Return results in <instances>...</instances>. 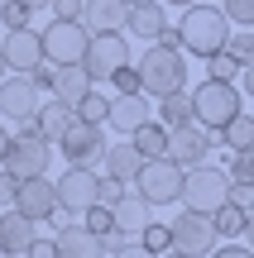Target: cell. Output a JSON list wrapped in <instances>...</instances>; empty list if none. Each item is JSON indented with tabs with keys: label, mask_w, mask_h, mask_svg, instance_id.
Returning <instances> with one entry per match:
<instances>
[{
	"label": "cell",
	"mask_w": 254,
	"mask_h": 258,
	"mask_svg": "<svg viewBox=\"0 0 254 258\" xmlns=\"http://www.w3.org/2000/svg\"><path fill=\"white\" fill-rule=\"evenodd\" d=\"M235 82L245 86V96H254V62H245V67H240V77H235Z\"/></svg>",
	"instance_id": "cell-45"
},
{
	"label": "cell",
	"mask_w": 254,
	"mask_h": 258,
	"mask_svg": "<svg viewBox=\"0 0 254 258\" xmlns=\"http://www.w3.org/2000/svg\"><path fill=\"white\" fill-rule=\"evenodd\" d=\"M38 96H43V91H38L24 72H15V77L5 72V77H0V115H5V120H15V124L19 120H34L38 105H43Z\"/></svg>",
	"instance_id": "cell-13"
},
{
	"label": "cell",
	"mask_w": 254,
	"mask_h": 258,
	"mask_svg": "<svg viewBox=\"0 0 254 258\" xmlns=\"http://www.w3.org/2000/svg\"><path fill=\"white\" fill-rule=\"evenodd\" d=\"M139 244H144V249H149V253H163V249H168V225L149 220V225H144V230H139Z\"/></svg>",
	"instance_id": "cell-35"
},
{
	"label": "cell",
	"mask_w": 254,
	"mask_h": 258,
	"mask_svg": "<svg viewBox=\"0 0 254 258\" xmlns=\"http://www.w3.org/2000/svg\"><path fill=\"white\" fill-rule=\"evenodd\" d=\"M207 258H254V253H249V249H240V244H216Z\"/></svg>",
	"instance_id": "cell-43"
},
{
	"label": "cell",
	"mask_w": 254,
	"mask_h": 258,
	"mask_svg": "<svg viewBox=\"0 0 254 258\" xmlns=\"http://www.w3.org/2000/svg\"><path fill=\"white\" fill-rule=\"evenodd\" d=\"M48 163H53V139L38 134L34 120H19L15 134H10V153H5V172L15 177V182H24V177H48Z\"/></svg>",
	"instance_id": "cell-3"
},
{
	"label": "cell",
	"mask_w": 254,
	"mask_h": 258,
	"mask_svg": "<svg viewBox=\"0 0 254 258\" xmlns=\"http://www.w3.org/2000/svg\"><path fill=\"white\" fill-rule=\"evenodd\" d=\"M226 53L235 57L240 67L254 62V29H230V34H226Z\"/></svg>",
	"instance_id": "cell-31"
},
{
	"label": "cell",
	"mask_w": 254,
	"mask_h": 258,
	"mask_svg": "<svg viewBox=\"0 0 254 258\" xmlns=\"http://www.w3.org/2000/svg\"><path fill=\"white\" fill-rule=\"evenodd\" d=\"M19 5H29V10H48V0H19Z\"/></svg>",
	"instance_id": "cell-49"
},
{
	"label": "cell",
	"mask_w": 254,
	"mask_h": 258,
	"mask_svg": "<svg viewBox=\"0 0 254 258\" xmlns=\"http://www.w3.org/2000/svg\"><path fill=\"white\" fill-rule=\"evenodd\" d=\"M125 5H139V0H125Z\"/></svg>",
	"instance_id": "cell-52"
},
{
	"label": "cell",
	"mask_w": 254,
	"mask_h": 258,
	"mask_svg": "<svg viewBox=\"0 0 254 258\" xmlns=\"http://www.w3.org/2000/svg\"><path fill=\"white\" fill-rule=\"evenodd\" d=\"M125 29H130V38H139V43H159V38L168 34V5H163V0H139V5H130Z\"/></svg>",
	"instance_id": "cell-16"
},
{
	"label": "cell",
	"mask_w": 254,
	"mask_h": 258,
	"mask_svg": "<svg viewBox=\"0 0 254 258\" xmlns=\"http://www.w3.org/2000/svg\"><path fill=\"white\" fill-rule=\"evenodd\" d=\"M86 38H91V29L82 19H53L43 29V57L53 67H77L86 53Z\"/></svg>",
	"instance_id": "cell-9"
},
{
	"label": "cell",
	"mask_w": 254,
	"mask_h": 258,
	"mask_svg": "<svg viewBox=\"0 0 254 258\" xmlns=\"http://www.w3.org/2000/svg\"><path fill=\"white\" fill-rule=\"evenodd\" d=\"M5 153H10V129L0 124V163H5Z\"/></svg>",
	"instance_id": "cell-47"
},
{
	"label": "cell",
	"mask_w": 254,
	"mask_h": 258,
	"mask_svg": "<svg viewBox=\"0 0 254 258\" xmlns=\"http://www.w3.org/2000/svg\"><path fill=\"white\" fill-rule=\"evenodd\" d=\"M216 134H221V148L240 153V148H249V144H254V115H245V110H240V115H230V120L216 129Z\"/></svg>",
	"instance_id": "cell-27"
},
{
	"label": "cell",
	"mask_w": 254,
	"mask_h": 258,
	"mask_svg": "<svg viewBox=\"0 0 254 258\" xmlns=\"http://www.w3.org/2000/svg\"><path fill=\"white\" fill-rule=\"evenodd\" d=\"M86 230L91 234H106V230H115V220H111V211H106V206H86Z\"/></svg>",
	"instance_id": "cell-36"
},
{
	"label": "cell",
	"mask_w": 254,
	"mask_h": 258,
	"mask_svg": "<svg viewBox=\"0 0 254 258\" xmlns=\"http://www.w3.org/2000/svg\"><path fill=\"white\" fill-rule=\"evenodd\" d=\"M226 177H230V182H254V144L240 148V153L226 148Z\"/></svg>",
	"instance_id": "cell-30"
},
{
	"label": "cell",
	"mask_w": 254,
	"mask_h": 258,
	"mask_svg": "<svg viewBox=\"0 0 254 258\" xmlns=\"http://www.w3.org/2000/svg\"><path fill=\"white\" fill-rule=\"evenodd\" d=\"M86 91H91V77H86L82 67H58V77H53V96H58V101L77 105Z\"/></svg>",
	"instance_id": "cell-26"
},
{
	"label": "cell",
	"mask_w": 254,
	"mask_h": 258,
	"mask_svg": "<svg viewBox=\"0 0 254 258\" xmlns=\"http://www.w3.org/2000/svg\"><path fill=\"white\" fill-rule=\"evenodd\" d=\"M0 53H5V67H10V72H29V67L43 62V34H38L34 24L10 29V38L0 43Z\"/></svg>",
	"instance_id": "cell-15"
},
{
	"label": "cell",
	"mask_w": 254,
	"mask_h": 258,
	"mask_svg": "<svg viewBox=\"0 0 254 258\" xmlns=\"http://www.w3.org/2000/svg\"><path fill=\"white\" fill-rule=\"evenodd\" d=\"M182 211H201L211 215L216 206L230 201V177L226 167H211V163H197V167H182Z\"/></svg>",
	"instance_id": "cell-4"
},
{
	"label": "cell",
	"mask_w": 254,
	"mask_h": 258,
	"mask_svg": "<svg viewBox=\"0 0 254 258\" xmlns=\"http://www.w3.org/2000/svg\"><path fill=\"white\" fill-rule=\"evenodd\" d=\"M168 244L178 253H187V258H207L221 239H216V230H211V215L182 211V215H173V225H168Z\"/></svg>",
	"instance_id": "cell-11"
},
{
	"label": "cell",
	"mask_w": 254,
	"mask_h": 258,
	"mask_svg": "<svg viewBox=\"0 0 254 258\" xmlns=\"http://www.w3.org/2000/svg\"><path fill=\"white\" fill-rule=\"evenodd\" d=\"M144 158L134 153V144L125 139V144H106L101 153V177H115V182H134V172H139Z\"/></svg>",
	"instance_id": "cell-21"
},
{
	"label": "cell",
	"mask_w": 254,
	"mask_h": 258,
	"mask_svg": "<svg viewBox=\"0 0 254 258\" xmlns=\"http://www.w3.org/2000/svg\"><path fill=\"white\" fill-rule=\"evenodd\" d=\"M134 72H139V91L144 96H168V91H182L187 86V57H182L178 43H163L159 38V43L144 48Z\"/></svg>",
	"instance_id": "cell-2"
},
{
	"label": "cell",
	"mask_w": 254,
	"mask_h": 258,
	"mask_svg": "<svg viewBox=\"0 0 254 258\" xmlns=\"http://www.w3.org/2000/svg\"><path fill=\"white\" fill-rule=\"evenodd\" d=\"M154 258H187V253H178V249L168 244V249H163V253H154Z\"/></svg>",
	"instance_id": "cell-48"
},
{
	"label": "cell",
	"mask_w": 254,
	"mask_h": 258,
	"mask_svg": "<svg viewBox=\"0 0 254 258\" xmlns=\"http://www.w3.org/2000/svg\"><path fill=\"white\" fill-rule=\"evenodd\" d=\"M72 115H77L72 105H67V101H58V96H53L48 105H38L34 124H38V134H43V139H58V134L67 129V124H72Z\"/></svg>",
	"instance_id": "cell-25"
},
{
	"label": "cell",
	"mask_w": 254,
	"mask_h": 258,
	"mask_svg": "<svg viewBox=\"0 0 254 258\" xmlns=\"http://www.w3.org/2000/svg\"><path fill=\"white\" fill-rule=\"evenodd\" d=\"M53 148L67 158V163L91 167V163H101V153H106V124H91V120H77L72 115V124L53 139Z\"/></svg>",
	"instance_id": "cell-8"
},
{
	"label": "cell",
	"mask_w": 254,
	"mask_h": 258,
	"mask_svg": "<svg viewBox=\"0 0 254 258\" xmlns=\"http://www.w3.org/2000/svg\"><path fill=\"white\" fill-rule=\"evenodd\" d=\"M201 62H207V77H211V82H235V77H240V62L226 53V48L211 53V57H201Z\"/></svg>",
	"instance_id": "cell-32"
},
{
	"label": "cell",
	"mask_w": 254,
	"mask_h": 258,
	"mask_svg": "<svg viewBox=\"0 0 254 258\" xmlns=\"http://www.w3.org/2000/svg\"><path fill=\"white\" fill-rule=\"evenodd\" d=\"M72 110H77V120H91V124H106V115H111V96H101V91H96V86H91V91H86L82 101L72 105Z\"/></svg>",
	"instance_id": "cell-29"
},
{
	"label": "cell",
	"mask_w": 254,
	"mask_h": 258,
	"mask_svg": "<svg viewBox=\"0 0 254 258\" xmlns=\"http://www.w3.org/2000/svg\"><path fill=\"white\" fill-rule=\"evenodd\" d=\"M211 230H216V239H240V234H245V211H240V206H216V211H211Z\"/></svg>",
	"instance_id": "cell-28"
},
{
	"label": "cell",
	"mask_w": 254,
	"mask_h": 258,
	"mask_svg": "<svg viewBox=\"0 0 254 258\" xmlns=\"http://www.w3.org/2000/svg\"><path fill=\"white\" fill-rule=\"evenodd\" d=\"M154 120H159L163 129L192 124V91L182 86V91H168V96H159V110H154Z\"/></svg>",
	"instance_id": "cell-24"
},
{
	"label": "cell",
	"mask_w": 254,
	"mask_h": 258,
	"mask_svg": "<svg viewBox=\"0 0 254 258\" xmlns=\"http://www.w3.org/2000/svg\"><path fill=\"white\" fill-rule=\"evenodd\" d=\"M149 115H154L149 96H144V91H125V96H115V101H111V115H106V124H115L120 134H130V129H139Z\"/></svg>",
	"instance_id": "cell-20"
},
{
	"label": "cell",
	"mask_w": 254,
	"mask_h": 258,
	"mask_svg": "<svg viewBox=\"0 0 254 258\" xmlns=\"http://www.w3.org/2000/svg\"><path fill=\"white\" fill-rule=\"evenodd\" d=\"M178 48L192 57H211L226 48V34H230V19L221 15V5H182V19H178Z\"/></svg>",
	"instance_id": "cell-1"
},
{
	"label": "cell",
	"mask_w": 254,
	"mask_h": 258,
	"mask_svg": "<svg viewBox=\"0 0 254 258\" xmlns=\"http://www.w3.org/2000/svg\"><path fill=\"white\" fill-rule=\"evenodd\" d=\"M221 15L230 19V29H254V0H221Z\"/></svg>",
	"instance_id": "cell-33"
},
{
	"label": "cell",
	"mask_w": 254,
	"mask_h": 258,
	"mask_svg": "<svg viewBox=\"0 0 254 258\" xmlns=\"http://www.w3.org/2000/svg\"><path fill=\"white\" fill-rule=\"evenodd\" d=\"M125 139L134 144V153H139V158H163V153H168V129L154 120V115H149L139 129H130Z\"/></svg>",
	"instance_id": "cell-23"
},
{
	"label": "cell",
	"mask_w": 254,
	"mask_h": 258,
	"mask_svg": "<svg viewBox=\"0 0 254 258\" xmlns=\"http://www.w3.org/2000/svg\"><path fill=\"white\" fill-rule=\"evenodd\" d=\"M111 82H115V96H125V91H139V72H134V67H130V62H125V67H120V72H115V77H111Z\"/></svg>",
	"instance_id": "cell-39"
},
{
	"label": "cell",
	"mask_w": 254,
	"mask_h": 258,
	"mask_svg": "<svg viewBox=\"0 0 254 258\" xmlns=\"http://www.w3.org/2000/svg\"><path fill=\"white\" fill-rule=\"evenodd\" d=\"M0 258H10V253H5V249H0Z\"/></svg>",
	"instance_id": "cell-53"
},
{
	"label": "cell",
	"mask_w": 254,
	"mask_h": 258,
	"mask_svg": "<svg viewBox=\"0 0 254 258\" xmlns=\"http://www.w3.org/2000/svg\"><path fill=\"white\" fill-rule=\"evenodd\" d=\"M106 258H154L149 249H144V244L139 239H130V244H120V249H111V253H106Z\"/></svg>",
	"instance_id": "cell-42"
},
{
	"label": "cell",
	"mask_w": 254,
	"mask_h": 258,
	"mask_svg": "<svg viewBox=\"0 0 254 258\" xmlns=\"http://www.w3.org/2000/svg\"><path fill=\"white\" fill-rule=\"evenodd\" d=\"M34 234H38V225L29 220V215H19L15 206L0 211V249H5L10 258H24V249L34 244Z\"/></svg>",
	"instance_id": "cell-19"
},
{
	"label": "cell",
	"mask_w": 254,
	"mask_h": 258,
	"mask_svg": "<svg viewBox=\"0 0 254 258\" xmlns=\"http://www.w3.org/2000/svg\"><path fill=\"white\" fill-rule=\"evenodd\" d=\"M53 19H82V0H48Z\"/></svg>",
	"instance_id": "cell-40"
},
{
	"label": "cell",
	"mask_w": 254,
	"mask_h": 258,
	"mask_svg": "<svg viewBox=\"0 0 254 258\" xmlns=\"http://www.w3.org/2000/svg\"><path fill=\"white\" fill-rule=\"evenodd\" d=\"M168 5H178V10H182V5H197V0H168Z\"/></svg>",
	"instance_id": "cell-50"
},
{
	"label": "cell",
	"mask_w": 254,
	"mask_h": 258,
	"mask_svg": "<svg viewBox=\"0 0 254 258\" xmlns=\"http://www.w3.org/2000/svg\"><path fill=\"white\" fill-rule=\"evenodd\" d=\"M5 72H10V67H5V53H0V77H5Z\"/></svg>",
	"instance_id": "cell-51"
},
{
	"label": "cell",
	"mask_w": 254,
	"mask_h": 258,
	"mask_svg": "<svg viewBox=\"0 0 254 258\" xmlns=\"http://www.w3.org/2000/svg\"><path fill=\"white\" fill-rule=\"evenodd\" d=\"M211 148H221V134L216 129H207V124H178V129H168V163H178V167H197V163H207V153Z\"/></svg>",
	"instance_id": "cell-10"
},
{
	"label": "cell",
	"mask_w": 254,
	"mask_h": 258,
	"mask_svg": "<svg viewBox=\"0 0 254 258\" xmlns=\"http://www.w3.org/2000/svg\"><path fill=\"white\" fill-rule=\"evenodd\" d=\"M0 24L5 29H24V24H34V10L19 5V0H0Z\"/></svg>",
	"instance_id": "cell-34"
},
{
	"label": "cell",
	"mask_w": 254,
	"mask_h": 258,
	"mask_svg": "<svg viewBox=\"0 0 254 258\" xmlns=\"http://www.w3.org/2000/svg\"><path fill=\"white\" fill-rule=\"evenodd\" d=\"M230 115H240V86L235 82H211L207 77V82L192 91V120L207 124V129H221Z\"/></svg>",
	"instance_id": "cell-7"
},
{
	"label": "cell",
	"mask_w": 254,
	"mask_h": 258,
	"mask_svg": "<svg viewBox=\"0 0 254 258\" xmlns=\"http://www.w3.org/2000/svg\"><path fill=\"white\" fill-rule=\"evenodd\" d=\"M53 244H58V258H106L101 234H91L86 225H58Z\"/></svg>",
	"instance_id": "cell-17"
},
{
	"label": "cell",
	"mask_w": 254,
	"mask_h": 258,
	"mask_svg": "<svg viewBox=\"0 0 254 258\" xmlns=\"http://www.w3.org/2000/svg\"><path fill=\"white\" fill-rule=\"evenodd\" d=\"M230 206H240V211H254V182H230Z\"/></svg>",
	"instance_id": "cell-38"
},
{
	"label": "cell",
	"mask_w": 254,
	"mask_h": 258,
	"mask_svg": "<svg viewBox=\"0 0 254 258\" xmlns=\"http://www.w3.org/2000/svg\"><path fill=\"white\" fill-rule=\"evenodd\" d=\"M96 177H101V172H91V167H77V163H67V172L53 182L58 211H63V215H82L86 206H96Z\"/></svg>",
	"instance_id": "cell-12"
},
{
	"label": "cell",
	"mask_w": 254,
	"mask_h": 258,
	"mask_svg": "<svg viewBox=\"0 0 254 258\" xmlns=\"http://www.w3.org/2000/svg\"><path fill=\"white\" fill-rule=\"evenodd\" d=\"M130 186H134L149 206H173V201L182 196V167L168 163V158H144Z\"/></svg>",
	"instance_id": "cell-6"
},
{
	"label": "cell",
	"mask_w": 254,
	"mask_h": 258,
	"mask_svg": "<svg viewBox=\"0 0 254 258\" xmlns=\"http://www.w3.org/2000/svg\"><path fill=\"white\" fill-rule=\"evenodd\" d=\"M15 186H19V182L5 172V167H0V206H10V201H15Z\"/></svg>",
	"instance_id": "cell-44"
},
{
	"label": "cell",
	"mask_w": 254,
	"mask_h": 258,
	"mask_svg": "<svg viewBox=\"0 0 254 258\" xmlns=\"http://www.w3.org/2000/svg\"><path fill=\"white\" fill-rule=\"evenodd\" d=\"M130 5L125 0H82V24L86 29H125Z\"/></svg>",
	"instance_id": "cell-22"
},
{
	"label": "cell",
	"mask_w": 254,
	"mask_h": 258,
	"mask_svg": "<svg viewBox=\"0 0 254 258\" xmlns=\"http://www.w3.org/2000/svg\"><path fill=\"white\" fill-rule=\"evenodd\" d=\"M24 77H29V82H34V86H38V91H53V77H58V67H53V62H48V57H43V62H38V67H29Z\"/></svg>",
	"instance_id": "cell-37"
},
{
	"label": "cell",
	"mask_w": 254,
	"mask_h": 258,
	"mask_svg": "<svg viewBox=\"0 0 254 258\" xmlns=\"http://www.w3.org/2000/svg\"><path fill=\"white\" fill-rule=\"evenodd\" d=\"M111 220H115V230H120L125 239H139V230H144V225L154 220V206L144 201L139 191H125L120 201L111 206Z\"/></svg>",
	"instance_id": "cell-18"
},
{
	"label": "cell",
	"mask_w": 254,
	"mask_h": 258,
	"mask_svg": "<svg viewBox=\"0 0 254 258\" xmlns=\"http://www.w3.org/2000/svg\"><path fill=\"white\" fill-rule=\"evenodd\" d=\"M130 62V38H125V29H91V38H86V53H82V72L96 82H111L120 67Z\"/></svg>",
	"instance_id": "cell-5"
},
{
	"label": "cell",
	"mask_w": 254,
	"mask_h": 258,
	"mask_svg": "<svg viewBox=\"0 0 254 258\" xmlns=\"http://www.w3.org/2000/svg\"><path fill=\"white\" fill-rule=\"evenodd\" d=\"M15 206L19 215H29L34 225H43V220H53V211H58V196H53V182L48 177H24V182L15 186Z\"/></svg>",
	"instance_id": "cell-14"
},
{
	"label": "cell",
	"mask_w": 254,
	"mask_h": 258,
	"mask_svg": "<svg viewBox=\"0 0 254 258\" xmlns=\"http://www.w3.org/2000/svg\"><path fill=\"white\" fill-rule=\"evenodd\" d=\"M24 258H58V244L43 239V234H34V244L24 249Z\"/></svg>",
	"instance_id": "cell-41"
},
{
	"label": "cell",
	"mask_w": 254,
	"mask_h": 258,
	"mask_svg": "<svg viewBox=\"0 0 254 258\" xmlns=\"http://www.w3.org/2000/svg\"><path fill=\"white\" fill-rule=\"evenodd\" d=\"M245 249H249V253H254V211H249V215H245Z\"/></svg>",
	"instance_id": "cell-46"
}]
</instances>
